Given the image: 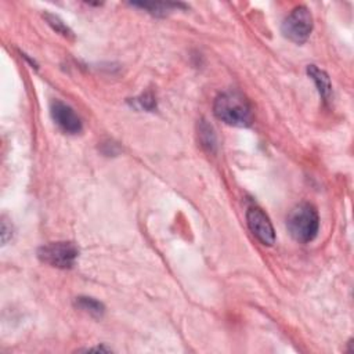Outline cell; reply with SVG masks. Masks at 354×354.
<instances>
[{
    "mask_svg": "<svg viewBox=\"0 0 354 354\" xmlns=\"http://www.w3.org/2000/svg\"><path fill=\"white\" fill-rule=\"evenodd\" d=\"M43 17L46 18L47 24H48L55 32H58L59 35H62V36L66 37V39L73 37L72 30L65 25V22H64L59 17H57V15H54V14H50V12H46Z\"/></svg>",
    "mask_w": 354,
    "mask_h": 354,
    "instance_id": "obj_10",
    "label": "cell"
},
{
    "mask_svg": "<svg viewBox=\"0 0 354 354\" xmlns=\"http://www.w3.org/2000/svg\"><path fill=\"white\" fill-rule=\"evenodd\" d=\"M10 232H11V228H10V230L7 228V220H3V221H1V241H3V245L8 241V236H7V235L11 236Z\"/></svg>",
    "mask_w": 354,
    "mask_h": 354,
    "instance_id": "obj_12",
    "label": "cell"
},
{
    "mask_svg": "<svg viewBox=\"0 0 354 354\" xmlns=\"http://www.w3.org/2000/svg\"><path fill=\"white\" fill-rule=\"evenodd\" d=\"M246 223L250 232L266 246H272L275 242L274 227L267 214L256 206H252L246 212Z\"/></svg>",
    "mask_w": 354,
    "mask_h": 354,
    "instance_id": "obj_5",
    "label": "cell"
},
{
    "mask_svg": "<svg viewBox=\"0 0 354 354\" xmlns=\"http://www.w3.org/2000/svg\"><path fill=\"white\" fill-rule=\"evenodd\" d=\"M77 256L79 249L72 242H51L37 250L40 261L57 268H72Z\"/></svg>",
    "mask_w": 354,
    "mask_h": 354,
    "instance_id": "obj_4",
    "label": "cell"
},
{
    "mask_svg": "<svg viewBox=\"0 0 354 354\" xmlns=\"http://www.w3.org/2000/svg\"><path fill=\"white\" fill-rule=\"evenodd\" d=\"M75 303L80 310L88 313L90 315H94V317H101L104 314V310H105L104 304L101 301H98L93 297H87V296L76 297Z\"/></svg>",
    "mask_w": 354,
    "mask_h": 354,
    "instance_id": "obj_8",
    "label": "cell"
},
{
    "mask_svg": "<svg viewBox=\"0 0 354 354\" xmlns=\"http://www.w3.org/2000/svg\"><path fill=\"white\" fill-rule=\"evenodd\" d=\"M199 136H201L202 145L207 147L209 151H212L216 147V136L213 133L212 126H209L207 123H202L199 127Z\"/></svg>",
    "mask_w": 354,
    "mask_h": 354,
    "instance_id": "obj_11",
    "label": "cell"
},
{
    "mask_svg": "<svg viewBox=\"0 0 354 354\" xmlns=\"http://www.w3.org/2000/svg\"><path fill=\"white\" fill-rule=\"evenodd\" d=\"M286 227L292 238L297 242L306 243L313 241L319 228L317 209L307 202L296 205L286 218Z\"/></svg>",
    "mask_w": 354,
    "mask_h": 354,
    "instance_id": "obj_2",
    "label": "cell"
},
{
    "mask_svg": "<svg viewBox=\"0 0 354 354\" xmlns=\"http://www.w3.org/2000/svg\"><path fill=\"white\" fill-rule=\"evenodd\" d=\"M134 7H140L147 10L148 12H151L152 15L156 17H162L165 15L167 11H170L171 8H178V7H184L180 3H131Z\"/></svg>",
    "mask_w": 354,
    "mask_h": 354,
    "instance_id": "obj_9",
    "label": "cell"
},
{
    "mask_svg": "<svg viewBox=\"0 0 354 354\" xmlns=\"http://www.w3.org/2000/svg\"><path fill=\"white\" fill-rule=\"evenodd\" d=\"M50 113L55 124L68 134H77L82 131V120L76 112L59 100H54L50 104Z\"/></svg>",
    "mask_w": 354,
    "mask_h": 354,
    "instance_id": "obj_6",
    "label": "cell"
},
{
    "mask_svg": "<svg viewBox=\"0 0 354 354\" xmlns=\"http://www.w3.org/2000/svg\"><path fill=\"white\" fill-rule=\"evenodd\" d=\"M307 73L313 79V82L315 83L317 90H318L321 98L324 101H328L330 98L332 84H330V80H329L326 72L319 69L317 65H308L307 66Z\"/></svg>",
    "mask_w": 354,
    "mask_h": 354,
    "instance_id": "obj_7",
    "label": "cell"
},
{
    "mask_svg": "<svg viewBox=\"0 0 354 354\" xmlns=\"http://www.w3.org/2000/svg\"><path fill=\"white\" fill-rule=\"evenodd\" d=\"M213 112L217 119L230 126L248 127L253 120L249 101L238 91H224L217 95L213 104Z\"/></svg>",
    "mask_w": 354,
    "mask_h": 354,
    "instance_id": "obj_1",
    "label": "cell"
},
{
    "mask_svg": "<svg viewBox=\"0 0 354 354\" xmlns=\"http://www.w3.org/2000/svg\"><path fill=\"white\" fill-rule=\"evenodd\" d=\"M282 35L293 43H304L313 30V15L306 6L295 7L283 19Z\"/></svg>",
    "mask_w": 354,
    "mask_h": 354,
    "instance_id": "obj_3",
    "label": "cell"
}]
</instances>
